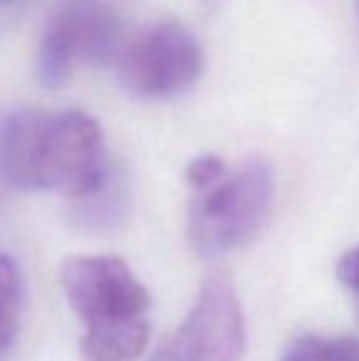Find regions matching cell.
<instances>
[{
  "mask_svg": "<svg viewBox=\"0 0 359 361\" xmlns=\"http://www.w3.org/2000/svg\"><path fill=\"white\" fill-rule=\"evenodd\" d=\"M224 172H226V165L219 155H200L187 165L185 177H187V185L200 192V190H205V187L214 185Z\"/></svg>",
  "mask_w": 359,
  "mask_h": 361,
  "instance_id": "obj_9",
  "label": "cell"
},
{
  "mask_svg": "<svg viewBox=\"0 0 359 361\" xmlns=\"http://www.w3.org/2000/svg\"><path fill=\"white\" fill-rule=\"evenodd\" d=\"M244 342V312L234 281L217 271L202 281L185 322L150 361H239Z\"/></svg>",
  "mask_w": 359,
  "mask_h": 361,
  "instance_id": "obj_6",
  "label": "cell"
},
{
  "mask_svg": "<svg viewBox=\"0 0 359 361\" xmlns=\"http://www.w3.org/2000/svg\"><path fill=\"white\" fill-rule=\"evenodd\" d=\"M23 314V273L13 256L0 253V361L13 349Z\"/></svg>",
  "mask_w": 359,
  "mask_h": 361,
  "instance_id": "obj_7",
  "label": "cell"
},
{
  "mask_svg": "<svg viewBox=\"0 0 359 361\" xmlns=\"http://www.w3.org/2000/svg\"><path fill=\"white\" fill-rule=\"evenodd\" d=\"M114 62L126 94L133 99L163 101L195 86L205 67V54L185 25L160 20L121 44Z\"/></svg>",
  "mask_w": 359,
  "mask_h": 361,
  "instance_id": "obj_4",
  "label": "cell"
},
{
  "mask_svg": "<svg viewBox=\"0 0 359 361\" xmlns=\"http://www.w3.org/2000/svg\"><path fill=\"white\" fill-rule=\"evenodd\" d=\"M121 23L101 0H64L49 18L35 59V74L47 89L64 86L84 64L114 62Z\"/></svg>",
  "mask_w": 359,
  "mask_h": 361,
  "instance_id": "obj_5",
  "label": "cell"
},
{
  "mask_svg": "<svg viewBox=\"0 0 359 361\" xmlns=\"http://www.w3.org/2000/svg\"><path fill=\"white\" fill-rule=\"evenodd\" d=\"M337 278H340L342 286L350 288L359 300V246L342 253V258L337 261Z\"/></svg>",
  "mask_w": 359,
  "mask_h": 361,
  "instance_id": "obj_10",
  "label": "cell"
},
{
  "mask_svg": "<svg viewBox=\"0 0 359 361\" xmlns=\"http://www.w3.org/2000/svg\"><path fill=\"white\" fill-rule=\"evenodd\" d=\"M0 170L15 190L79 202L101 190L114 167L104 130L89 114L20 109L0 128Z\"/></svg>",
  "mask_w": 359,
  "mask_h": 361,
  "instance_id": "obj_1",
  "label": "cell"
},
{
  "mask_svg": "<svg viewBox=\"0 0 359 361\" xmlns=\"http://www.w3.org/2000/svg\"><path fill=\"white\" fill-rule=\"evenodd\" d=\"M355 3H357V13H359V0H355Z\"/></svg>",
  "mask_w": 359,
  "mask_h": 361,
  "instance_id": "obj_11",
  "label": "cell"
},
{
  "mask_svg": "<svg viewBox=\"0 0 359 361\" xmlns=\"http://www.w3.org/2000/svg\"><path fill=\"white\" fill-rule=\"evenodd\" d=\"M276 195V175L266 157H249L197 192L187 212V238L202 258H217L259 236Z\"/></svg>",
  "mask_w": 359,
  "mask_h": 361,
  "instance_id": "obj_3",
  "label": "cell"
},
{
  "mask_svg": "<svg viewBox=\"0 0 359 361\" xmlns=\"http://www.w3.org/2000/svg\"><path fill=\"white\" fill-rule=\"evenodd\" d=\"M59 283L84 322V361H133L150 337V295L118 256H69Z\"/></svg>",
  "mask_w": 359,
  "mask_h": 361,
  "instance_id": "obj_2",
  "label": "cell"
},
{
  "mask_svg": "<svg viewBox=\"0 0 359 361\" xmlns=\"http://www.w3.org/2000/svg\"><path fill=\"white\" fill-rule=\"evenodd\" d=\"M281 361H359V342L352 337L303 334L288 344Z\"/></svg>",
  "mask_w": 359,
  "mask_h": 361,
  "instance_id": "obj_8",
  "label": "cell"
}]
</instances>
